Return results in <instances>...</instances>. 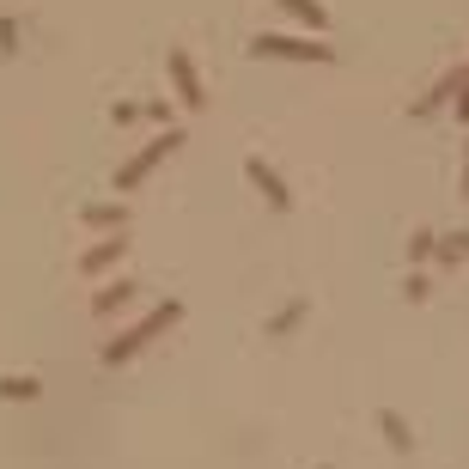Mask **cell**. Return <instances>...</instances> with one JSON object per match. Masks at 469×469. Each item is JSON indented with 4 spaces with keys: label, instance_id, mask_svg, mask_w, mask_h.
<instances>
[{
    "label": "cell",
    "instance_id": "1",
    "mask_svg": "<svg viewBox=\"0 0 469 469\" xmlns=\"http://www.w3.org/2000/svg\"><path fill=\"white\" fill-rule=\"evenodd\" d=\"M171 317H177V305H159V311H153V317H146L141 329H135V335H123V342L110 347V366H123L128 354H135V347H141V342H153V335H159V329L171 324Z\"/></svg>",
    "mask_w": 469,
    "mask_h": 469
},
{
    "label": "cell",
    "instance_id": "2",
    "mask_svg": "<svg viewBox=\"0 0 469 469\" xmlns=\"http://www.w3.org/2000/svg\"><path fill=\"white\" fill-rule=\"evenodd\" d=\"M250 177H256V184H263V195H274V207H286V189L274 184V171H268L263 159H250Z\"/></svg>",
    "mask_w": 469,
    "mask_h": 469
},
{
    "label": "cell",
    "instance_id": "3",
    "mask_svg": "<svg viewBox=\"0 0 469 469\" xmlns=\"http://www.w3.org/2000/svg\"><path fill=\"white\" fill-rule=\"evenodd\" d=\"M299 317H305V305H286V311H281V317H274V324H268V329H274V335H286V329L299 324Z\"/></svg>",
    "mask_w": 469,
    "mask_h": 469
}]
</instances>
